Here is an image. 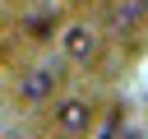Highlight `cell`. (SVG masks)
Here are the masks:
<instances>
[{
  "instance_id": "277c9868",
  "label": "cell",
  "mask_w": 148,
  "mask_h": 139,
  "mask_svg": "<svg viewBox=\"0 0 148 139\" xmlns=\"http://www.w3.org/2000/svg\"><path fill=\"white\" fill-rule=\"evenodd\" d=\"M139 14H143V0H125V5H116V28L125 32V28H134L139 23Z\"/></svg>"
},
{
  "instance_id": "3957f363",
  "label": "cell",
  "mask_w": 148,
  "mask_h": 139,
  "mask_svg": "<svg viewBox=\"0 0 148 139\" xmlns=\"http://www.w3.org/2000/svg\"><path fill=\"white\" fill-rule=\"evenodd\" d=\"M88 125H92V107L83 97H60L56 102V130L60 134L79 139V134H88Z\"/></svg>"
},
{
  "instance_id": "6da1fadb",
  "label": "cell",
  "mask_w": 148,
  "mask_h": 139,
  "mask_svg": "<svg viewBox=\"0 0 148 139\" xmlns=\"http://www.w3.org/2000/svg\"><path fill=\"white\" fill-rule=\"evenodd\" d=\"M60 51L69 65H92L97 51H102V32L92 23H65L60 28Z\"/></svg>"
},
{
  "instance_id": "7a4b0ae2",
  "label": "cell",
  "mask_w": 148,
  "mask_h": 139,
  "mask_svg": "<svg viewBox=\"0 0 148 139\" xmlns=\"http://www.w3.org/2000/svg\"><path fill=\"white\" fill-rule=\"evenodd\" d=\"M60 79H65L60 65H32V70L23 74V83H18V97H23L28 107H46V102L60 93Z\"/></svg>"
}]
</instances>
